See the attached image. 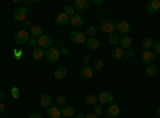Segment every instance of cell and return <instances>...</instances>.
Masks as SVG:
<instances>
[{"instance_id":"45","label":"cell","mask_w":160,"mask_h":118,"mask_svg":"<svg viewBox=\"0 0 160 118\" xmlns=\"http://www.w3.org/2000/svg\"><path fill=\"white\" fill-rule=\"evenodd\" d=\"M74 118H87V113H75Z\"/></svg>"},{"instance_id":"39","label":"cell","mask_w":160,"mask_h":118,"mask_svg":"<svg viewBox=\"0 0 160 118\" xmlns=\"http://www.w3.org/2000/svg\"><path fill=\"white\" fill-rule=\"evenodd\" d=\"M152 50H154V53L160 54V42H154V45H152Z\"/></svg>"},{"instance_id":"27","label":"cell","mask_w":160,"mask_h":118,"mask_svg":"<svg viewBox=\"0 0 160 118\" xmlns=\"http://www.w3.org/2000/svg\"><path fill=\"white\" fill-rule=\"evenodd\" d=\"M85 104H87V106H93V107H95L96 104H98V96L88 94V96L85 97Z\"/></svg>"},{"instance_id":"14","label":"cell","mask_w":160,"mask_h":118,"mask_svg":"<svg viewBox=\"0 0 160 118\" xmlns=\"http://www.w3.org/2000/svg\"><path fill=\"white\" fill-rule=\"evenodd\" d=\"M71 21V18L66 15V13L62 11V13H58L56 15V18H55V22L58 24V26H68V22Z\"/></svg>"},{"instance_id":"33","label":"cell","mask_w":160,"mask_h":118,"mask_svg":"<svg viewBox=\"0 0 160 118\" xmlns=\"http://www.w3.org/2000/svg\"><path fill=\"white\" fill-rule=\"evenodd\" d=\"M19 96H21L19 88H18V86H13V88H11V97H13V99H19Z\"/></svg>"},{"instance_id":"29","label":"cell","mask_w":160,"mask_h":118,"mask_svg":"<svg viewBox=\"0 0 160 118\" xmlns=\"http://www.w3.org/2000/svg\"><path fill=\"white\" fill-rule=\"evenodd\" d=\"M56 106L58 107H66V106H68V97H66V96H58L56 97Z\"/></svg>"},{"instance_id":"42","label":"cell","mask_w":160,"mask_h":118,"mask_svg":"<svg viewBox=\"0 0 160 118\" xmlns=\"http://www.w3.org/2000/svg\"><path fill=\"white\" fill-rule=\"evenodd\" d=\"M90 62H91V58H90L88 54H85V56H83V64H85V65H88Z\"/></svg>"},{"instance_id":"48","label":"cell","mask_w":160,"mask_h":118,"mask_svg":"<svg viewBox=\"0 0 160 118\" xmlns=\"http://www.w3.org/2000/svg\"><path fill=\"white\" fill-rule=\"evenodd\" d=\"M5 97H7V94H5V93H0V102H3V101H5Z\"/></svg>"},{"instance_id":"49","label":"cell","mask_w":160,"mask_h":118,"mask_svg":"<svg viewBox=\"0 0 160 118\" xmlns=\"http://www.w3.org/2000/svg\"><path fill=\"white\" fill-rule=\"evenodd\" d=\"M22 2H24V7H28V5L32 3V0H22Z\"/></svg>"},{"instance_id":"41","label":"cell","mask_w":160,"mask_h":118,"mask_svg":"<svg viewBox=\"0 0 160 118\" xmlns=\"http://www.w3.org/2000/svg\"><path fill=\"white\" fill-rule=\"evenodd\" d=\"M22 54H24V53H22V50H15V58H16V59H21Z\"/></svg>"},{"instance_id":"24","label":"cell","mask_w":160,"mask_h":118,"mask_svg":"<svg viewBox=\"0 0 160 118\" xmlns=\"http://www.w3.org/2000/svg\"><path fill=\"white\" fill-rule=\"evenodd\" d=\"M120 48H123V50H128V48H131V38L128 37V35H123L122 38H120Z\"/></svg>"},{"instance_id":"31","label":"cell","mask_w":160,"mask_h":118,"mask_svg":"<svg viewBox=\"0 0 160 118\" xmlns=\"http://www.w3.org/2000/svg\"><path fill=\"white\" fill-rule=\"evenodd\" d=\"M109 42H111L112 45H118V43H120V37H118V34H117V32L109 34Z\"/></svg>"},{"instance_id":"37","label":"cell","mask_w":160,"mask_h":118,"mask_svg":"<svg viewBox=\"0 0 160 118\" xmlns=\"http://www.w3.org/2000/svg\"><path fill=\"white\" fill-rule=\"evenodd\" d=\"M28 43H29V46H32V48H37V46H38V38H34V37H31Z\"/></svg>"},{"instance_id":"17","label":"cell","mask_w":160,"mask_h":118,"mask_svg":"<svg viewBox=\"0 0 160 118\" xmlns=\"http://www.w3.org/2000/svg\"><path fill=\"white\" fill-rule=\"evenodd\" d=\"M87 46H88V50H91V51H96V50H99V40L98 38H95V37H90V38H87Z\"/></svg>"},{"instance_id":"13","label":"cell","mask_w":160,"mask_h":118,"mask_svg":"<svg viewBox=\"0 0 160 118\" xmlns=\"http://www.w3.org/2000/svg\"><path fill=\"white\" fill-rule=\"evenodd\" d=\"M74 8L77 10V13H80V11H85V10H88V7H90V3H88V0H74Z\"/></svg>"},{"instance_id":"20","label":"cell","mask_w":160,"mask_h":118,"mask_svg":"<svg viewBox=\"0 0 160 118\" xmlns=\"http://www.w3.org/2000/svg\"><path fill=\"white\" fill-rule=\"evenodd\" d=\"M123 56H125V50L123 48H120V46L112 48V51H111V58L112 59H120V58H123Z\"/></svg>"},{"instance_id":"16","label":"cell","mask_w":160,"mask_h":118,"mask_svg":"<svg viewBox=\"0 0 160 118\" xmlns=\"http://www.w3.org/2000/svg\"><path fill=\"white\" fill-rule=\"evenodd\" d=\"M142 61H144V64H154V61H155V53L151 50V51H142Z\"/></svg>"},{"instance_id":"53","label":"cell","mask_w":160,"mask_h":118,"mask_svg":"<svg viewBox=\"0 0 160 118\" xmlns=\"http://www.w3.org/2000/svg\"><path fill=\"white\" fill-rule=\"evenodd\" d=\"M108 118H109V116H108Z\"/></svg>"},{"instance_id":"30","label":"cell","mask_w":160,"mask_h":118,"mask_svg":"<svg viewBox=\"0 0 160 118\" xmlns=\"http://www.w3.org/2000/svg\"><path fill=\"white\" fill-rule=\"evenodd\" d=\"M152 45H154V42L151 40V38H144V40H142V48H144V51H151V50H152Z\"/></svg>"},{"instance_id":"3","label":"cell","mask_w":160,"mask_h":118,"mask_svg":"<svg viewBox=\"0 0 160 118\" xmlns=\"http://www.w3.org/2000/svg\"><path fill=\"white\" fill-rule=\"evenodd\" d=\"M59 58H61V53H59V50H58V48L51 46V48L45 50V59H47L48 62H56Z\"/></svg>"},{"instance_id":"26","label":"cell","mask_w":160,"mask_h":118,"mask_svg":"<svg viewBox=\"0 0 160 118\" xmlns=\"http://www.w3.org/2000/svg\"><path fill=\"white\" fill-rule=\"evenodd\" d=\"M62 11H64L69 18H71V16H74V15H77V10H75V8H74V5H71V3H66V5H64V8H62Z\"/></svg>"},{"instance_id":"18","label":"cell","mask_w":160,"mask_h":118,"mask_svg":"<svg viewBox=\"0 0 160 118\" xmlns=\"http://www.w3.org/2000/svg\"><path fill=\"white\" fill-rule=\"evenodd\" d=\"M43 58H45V50H43V48L37 46V48L32 50V59H34V61H42Z\"/></svg>"},{"instance_id":"5","label":"cell","mask_w":160,"mask_h":118,"mask_svg":"<svg viewBox=\"0 0 160 118\" xmlns=\"http://www.w3.org/2000/svg\"><path fill=\"white\" fill-rule=\"evenodd\" d=\"M130 31H131V24L128 21H118V22H115V32L117 34L128 35Z\"/></svg>"},{"instance_id":"4","label":"cell","mask_w":160,"mask_h":118,"mask_svg":"<svg viewBox=\"0 0 160 118\" xmlns=\"http://www.w3.org/2000/svg\"><path fill=\"white\" fill-rule=\"evenodd\" d=\"M99 31L101 32H104V34H112V32H115V22L112 21V19H104L101 24H99Z\"/></svg>"},{"instance_id":"15","label":"cell","mask_w":160,"mask_h":118,"mask_svg":"<svg viewBox=\"0 0 160 118\" xmlns=\"http://www.w3.org/2000/svg\"><path fill=\"white\" fill-rule=\"evenodd\" d=\"M93 77V67L91 65H83L82 69H80V78H83V80H88V78Z\"/></svg>"},{"instance_id":"10","label":"cell","mask_w":160,"mask_h":118,"mask_svg":"<svg viewBox=\"0 0 160 118\" xmlns=\"http://www.w3.org/2000/svg\"><path fill=\"white\" fill-rule=\"evenodd\" d=\"M47 115H48L50 118H61V116H62L61 107H58L56 104H55V106H50V107L47 109Z\"/></svg>"},{"instance_id":"52","label":"cell","mask_w":160,"mask_h":118,"mask_svg":"<svg viewBox=\"0 0 160 118\" xmlns=\"http://www.w3.org/2000/svg\"><path fill=\"white\" fill-rule=\"evenodd\" d=\"M151 118H155V116H151Z\"/></svg>"},{"instance_id":"32","label":"cell","mask_w":160,"mask_h":118,"mask_svg":"<svg viewBox=\"0 0 160 118\" xmlns=\"http://www.w3.org/2000/svg\"><path fill=\"white\" fill-rule=\"evenodd\" d=\"M96 32H98V29L95 27V26H90V27L87 29V32H85V35H87V38H90V37H95Z\"/></svg>"},{"instance_id":"7","label":"cell","mask_w":160,"mask_h":118,"mask_svg":"<svg viewBox=\"0 0 160 118\" xmlns=\"http://www.w3.org/2000/svg\"><path fill=\"white\" fill-rule=\"evenodd\" d=\"M29 38H31L29 32L21 29V31H18L16 35H15V42H16L18 45H24V43H28V42H29Z\"/></svg>"},{"instance_id":"34","label":"cell","mask_w":160,"mask_h":118,"mask_svg":"<svg viewBox=\"0 0 160 118\" xmlns=\"http://www.w3.org/2000/svg\"><path fill=\"white\" fill-rule=\"evenodd\" d=\"M104 112V106H101V104H96L95 107H93V113H96V115H101Z\"/></svg>"},{"instance_id":"12","label":"cell","mask_w":160,"mask_h":118,"mask_svg":"<svg viewBox=\"0 0 160 118\" xmlns=\"http://www.w3.org/2000/svg\"><path fill=\"white\" fill-rule=\"evenodd\" d=\"M69 22L75 27V31H80V29L83 27V19H82V16H80L78 13H77V15H74V16H71V21Z\"/></svg>"},{"instance_id":"40","label":"cell","mask_w":160,"mask_h":118,"mask_svg":"<svg viewBox=\"0 0 160 118\" xmlns=\"http://www.w3.org/2000/svg\"><path fill=\"white\" fill-rule=\"evenodd\" d=\"M59 53H61L62 56H68V54L71 53V50H69L68 46H64V48H61V50H59Z\"/></svg>"},{"instance_id":"22","label":"cell","mask_w":160,"mask_h":118,"mask_svg":"<svg viewBox=\"0 0 160 118\" xmlns=\"http://www.w3.org/2000/svg\"><path fill=\"white\" fill-rule=\"evenodd\" d=\"M158 72H160V69H158L157 64H149L148 67H146V75L148 77H155Z\"/></svg>"},{"instance_id":"51","label":"cell","mask_w":160,"mask_h":118,"mask_svg":"<svg viewBox=\"0 0 160 118\" xmlns=\"http://www.w3.org/2000/svg\"><path fill=\"white\" fill-rule=\"evenodd\" d=\"M117 118H122V116H117Z\"/></svg>"},{"instance_id":"43","label":"cell","mask_w":160,"mask_h":118,"mask_svg":"<svg viewBox=\"0 0 160 118\" xmlns=\"http://www.w3.org/2000/svg\"><path fill=\"white\" fill-rule=\"evenodd\" d=\"M5 109H7V107H5V104H3V102H0V115H3Z\"/></svg>"},{"instance_id":"19","label":"cell","mask_w":160,"mask_h":118,"mask_svg":"<svg viewBox=\"0 0 160 118\" xmlns=\"http://www.w3.org/2000/svg\"><path fill=\"white\" fill-rule=\"evenodd\" d=\"M61 112H62V116H66V118H72V116H75V107L74 106H66V107H62L61 109Z\"/></svg>"},{"instance_id":"25","label":"cell","mask_w":160,"mask_h":118,"mask_svg":"<svg viewBox=\"0 0 160 118\" xmlns=\"http://www.w3.org/2000/svg\"><path fill=\"white\" fill-rule=\"evenodd\" d=\"M66 77H68V70H66L64 67H58L55 70V78L56 80H64Z\"/></svg>"},{"instance_id":"38","label":"cell","mask_w":160,"mask_h":118,"mask_svg":"<svg viewBox=\"0 0 160 118\" xmlns=\"http://www.w3.org/2000/svg\"><path fill=\"white\" fill-rule=\"evenodd\" d=\"M125 58H135V50L133 48H128V50H125Z\"/></svg>"},{"instance_id":"1","label":"cell","mask_w":160,"mask_h":118,"mask_svg":"<svg viewBox=\"0 0 160 118\" xmlns=\"http://www.w3.org/2000/svg\"><path fill=\"white\" fill-rule=\"evenodd\" d=\"M69 40L75 45H83V43H87V35L82 31H72L69 34Z\"/></svg>"},{"instance_id":"6","label":"cell","mask_w":160,"mask_h":118,"mask_svg":"<svg viewBox=\"0 0 160 118\" xmlns=\"http://www.w3.org/2000/svg\"><path fill=\"white\" fill-rule=\"evenodd\" d=\"M53 43H55V40H53V37H51V35L43 34L42 37L38 38V46H40V48H43V50L51 48V46H53Z\"/></svg>"},{"instance_id":"2","label":"cell","mask_w":160,"mask_h":118,"mask_svg":"<svg viewBox=\"0 0 160 118\" xmlns=\"http://www.w3.org/2000/svg\"><path fill=\"white\" fill-rule=\"evenodd\" d=\"M111 102H114V93L112 91L106 89V91L98 94V104H101V106H109Z\"/></svg>"},{"instance_id":"28","label":"cell","mask_w":160,"mask_h":118,"mask_svg":"<svg viewBox=\"0 0 160 118\" xmlns=\"http://www.w3.org/2000/svg\"><path fill=\"white\" fill-rule=\"evenodd\" d=\"M91 64H93V65H91L93 70H102V69H104V61H102V59H95Z\"/></svg>"},{"instance_id":"47","label":"cell","mask_w":160,"mask_h":118,"mask_svg":"<svg viewBox=\"0 0 160 118\" xmlns=\"http://www.w3.org/2000/svg\"><path fill=\"white\" fill-rule=\"evenodd\" d=\"M93 5H102V0H93Z\"/></svg>"},{"instance_id":"50","label":"cell","mask_w":160,"mask_h":118,"mask_svg":"<svg viewBox=\"0 0 160 118\" xmlns=\"http://www.w3.org/2000/svg\"><path fill=\"white\" fill-rule=\"evenodd\" d=\"M160 116V107H157V118Z\"/></svg>"},{"instance_id":"35","label":"cell","mask_w":160,"mask_h":118,"mask_svg":"<svg viewBox=\"0 0 160 118\" xmlns=\"http://www.w3.org/2000/svg\"><path fill=\"white\" fill-rule=\"evenodd\" d=\"M64 38H58V40H55V48H58V50H61V48H64Z\"/></svg>"},{"instance_id":"8","label":"cell","mask_w":160,"mask_h":118,"mask_svg":"<svg viewBox=\"0 0 160 118\" xmlns=\"http://www.w3.org/2000/svg\"><path fill=\"white\" fill-rule=\"evenodd\" d=\"M106 115H108L109 118H117V116H120V107L117 106V104L111 102L109 106H106Z\"/></svg>"},{"instance_id":"9","label":"cell","mask_w":160,"mask_h":118,"mask_svg":"<svg viewBox=\"0 0 160 118\" xmlns=\"http://www.w3.org/2000/svg\"><path fill=\"white\" fill-rule=\"evenodd\" d=\"M158 10H160V0H149V2L146 3V11L151 13V15L157 13Z\"/></svg>"},{"instance_id":"11","label":"cell","mask_w":160,"mask_h":118,"mask_svg":"<svg viewBox=\"0 0 160 118\" xmlns=\"http://www.w3.org/2000/svg\"><path fill=\"white\" fill-rule=\"evenodd\" d=\"M15 19H16L18 22H24L26 19H28V8H26V7L18 8V10L15 11Z\"/></svg>"},{"instance_id":"46","label":"cell","mask_w":160,"mask_h":118,"mask_svg":"<svg viewBox=\"0 0 160 118\" xmlns=\"http://www.w3.org/2000/svg\"><path fill=\"white\" fill-rule=\"evenodd\" d=\"M29 118H43L40 113H32V115H29Z\"/></svg>"},{"instance_id":"36","label":"cell","mask_w":160,"mask_h":118,"mask_svg":"<svg viewBox=\"0 0 160 118\" xmlns=\"http://www.w3.org/2000/svg\"><path fill=\"white\" fill-rule=\"evenodd\" d=\"M21 29H22V31H28V32H29V31L32 29V24H31V21H28V19H26V21L22 22V27H21Z\"/></svg>"},{"instance_id":"21","label":"cell","mask_w":160,"mask_h":118,"mask_svg":"<svg viewBox=\"0 0 160 118\" xmlns=\"http://www.w3.org/2000/svg\"><path fill=\"white\" fill-rule=\"evenodd\" d=\"M51 102H53V99H51L50 94H42V96H40V99H38V104H40V106H42V107H47V109L51 106Z\"/></svg>"},{"instance_id":"23","label":"cell","mask_w":160,"mask_h":118,"mask_svg":"<svg viewBox=\"0 0 160 118\" xmlns=\"http://www.w3.org/2000/svg\"><path fill=\"white\" fill-rule=\"evenodd\" d=\"M29 32H31V37H34V38H40V37L43 35L42 26H32V29Z\"/></svg>"},{"instance_id":"44","label":"cell","mask_w":160,"mask_h":118,"mask_svg":"<svg viewBox=\"0 0 160 118\" xmlns=\"http://www.w3.org/2000/svg\"><path fill=\"white\" fill-rule=\"evenodd\" d=\"M87 118H99V115H96V113H87Z\"/></svg>"}]
</instances>
